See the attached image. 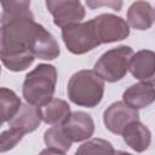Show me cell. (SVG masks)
Returning a JSON list of instances; mask_svg holds the SVG:
<instances>
[{
	"label": "cell",
	"instance_id": "6da1fadb",
	"mask_svg": "<svg viewBox=\"0 0 155 155\" xmlns=\"http://www.w3.org/2000/svg\"><path fill=\"white\" fill-rule=\"evenodd\" d=\"M40 27L30 11L16 16L2 13L0 54L7 69L22 71L34 62L35 56L30 48Z\"/></svg>",
	"mask_w": 155,
	"mask_h": 155
},
{
	"label": "cell",
	"instance_id": "7a4b0ae2",
	"mask_svg": "<svg viewBox=\"0 0 155 155\" xmlns=\"http://www.w3.org/2000/svg\"><path fill=\"white\" fill-rule=\"evenodd\" d=\"M56 82V68L50 64H39L25 76L23 82V97L28 103L42 107L53 98Z\"/></svg>",
	"mask_w": 155,
	"mask_h": 155
},
{
	"label": "cell",
	"instance_id": "3957f363",
	"mask_svg": "<svg viewBox=\"0 0 155 155\" xmlns=\"http://www.w3.org/2000/svg\"><path fill=\"white\" fill-rule=\"evenodd\" d=\"M67 92L73 103L93 108L103 98L104 80L94 70H80L70 78Z\"/></svg>",
	"mask_w": 155,
	"mask_h": 155
},
{
	"label": "cell",
	"instance_id": "277c9868",
	"mask_svg": "<svg viewBox=\"0 0 155 155\" xmlns=\"http://www.w3.org/2000/svg\"><path fill=\"white\" fill-rule=\"evenodd\" d=\"M133 51L130 46H119L104 52L94 64V71L105 81L115 82L121 80L127 70L133 57Z\"/></svg>",
	"mask_w": 155,
	"mask_h": 155
},
{
	"label": "cell",
	"instance_id": "5b68a950",
	"mask_svg": "<svg viewBox=\"0 0 155 155\" xmlns=\"http://www.w3.org/2000/svg\"><path fill=\"white\" fill-rule=\"evenodd\" d=\"M62 38L68 50L74 54L86 53L101 45L93 18L87 22L73 23L62 29Z\"/></svg>",
	"mask_w": 155,
	"mask_h": 155
},
{
	"label": "cell",
	"instance_id": "8992f818",
	"mask_svg": "<svg viewBox=\"0 0 155 155\" xmlns=\"http://www.w3.org/2000/svg\"><path fill=\"white\" fill-rule=\"evenodd\" d=\"M46 7L53 16L54 24L61 28L79 23L85 17V8L80 0H46Z\"/></svg>",
	"mask_w": 155,
	"mask_h": 155
},
{
	"label": "cell",
	"instance_id": "52a82bcc",
	"mask_svg": "<svg viewBox=\"0 0 155 155\" xmlns=\"http://www.w3.org/2000/svg\"><path fill=\"white\" fill-rule=\"evenodd\" d=\"M93 22L102 44L124 40L130 34V28L126 21L115 15L103 13L94 17Z\"/></svg>",
	"mask_w": 155,
	"mask_h": 155
},
{
	"label": "cell",
	"instance_id": "ba28073f",
	"mask_svg": "<svg viewBox=\"0 0 155 155\" xmlns=\"http://www.w3.org/2000/svg\"><path fill=\"white\" fill-rule=\"evenodd\" d=\"M138 109L130 107L125 102H115L110 104L103 114L105 127L115 134H122L127 125L138 120Z\"/></svg>",
	"mask_w": 155,
	"mask_h": 155
},
{
	"label": "cell",
	"instance_id": "9c48e42d",
	"mask_svg": "<svg viewBox=\"0 0 155 155\" xmlns=\"http://www.w3.org/2000/svg\"><path fill=\"white\" fill-rule=\"evenodd\" d=\"M62 127L71 142H81L88 139L94 132V122L92 117L84 111L71 113Z\"/></svg>",
	"mask_w": 155,
	"mask_h": 155
},
{
	"label": "cell",
	"instance_id": "30bf717a",
	"mask_svg": "<svg viewBox=\"0 0 155 155\" xmlns=\"http://www.w3.org/2000/svg\"><path fill=\"white\" fill-rule=\"evenodd\" d=\"M130 71L136 79L155 86V52L140 50L134 53L130 63Z\"/></svg>",
	"mask_w": 155,
	"mask_h": 155
},
{
	"label": "cell",
	"instance_id": "8fae6325",
	"mask_svg": "<svg viewBox=\"0 0 155 155\" xmlns=\"http://www.w3.org/2000/svg\"><path fill=\"white\" fill-rule=\"evenodd\" d=\"M41 120H42L41 107L28 103L21 105L17 114L8 121V125L22 130L24 133H29L38 128Z\"/></svg>",
	"mask_w": 155,
	"mask_h": 155
},
{
	"label": "cell",
	"instance_id": "7c38bea8",
	"mask_svg": "<svg viewBox=\"0 0 155 155\" xmlns=\"http://www.w3.org/2000/svg\"><path fill=\"white\" fill-rule=\"evenodd\" d=\"M124 102L134 109H140L150 105L155 101V87L147 82L131 85L122 94Z\"/></svg>",
	"mask_w": 155,
	"mask_h": 155
},
{
	"label": "cell",
	"instance_id": "4fadbf2b",
	"mask_svg": "<svg viewBox=\"0 0 155 155\" xmlns=\"http://www.w3.org/2000/svg\"><path fill=\"white\" fill-rule=\"evenodd\" d=\"M128 24L137 30L149 29L155 21V11L151 5L144 0L133 2L127 11Z\"/></svg>",
	"mask_w": 155,
	"mask_h": 155
},
{
	"label": "cell",
	"instance_id": "5bb4252c",
	"mask_svg": "<svg viewBox=\"0 0 155 155\" xmlns=\"http://www.w3.org/2000/svg\"><path fill=\"white\" fill-rule=\"evenodd\" d=\"M122 138L125 143L134 151H144L149 148L151 140V133L148 127H145L138 120L127 125L122 132Z\"/></svg>",
	"mask_w": 155,
	"mask_h": 155
},
{
	"label": "cell",
	"instance_id": "9a60e30c",
	"mask_svg": "<svg viewBox=\"0 0 155 155\" xmlns=\"http://www.w3.org/2000/svg\"><path fill=\"white\" fill-rule=\"evenodd\" d=\"M42 120L52 126H62L70 116V108L63 99L52 98L47 104L41 107Z\"/></svg>",
	"mask_w": 155,
	"mask_h": 155
},
{
	"label": "cell",
	"instance_id": "2e32d148",
	"mask_svg": "<svg viewBox=\"0 0 155 155\" xmlns=\"http://www.w3.org/2000/svg\"><path fill=\"white\" fill-rule=\"evenodd\" d=\"M45 143L47 145V149L42 150V154H64L69 150L70 145H71V139L67 136L65 131L63 130V127L61 126H53L51 128H48L45 132L44 136Z\"/></svg>",
	"mask_w": 155,
	"mask_h": 155
},
{
	"label": "cell",
	"instance_id": "e0dca14e",
	"mask_svg": "<svg viewBox=\"0 0 155 155\" xmlns=\"http://www.w3.org/2000/svg\"><path fill=\"white\" fill-rule=\"evenodd\" d=\"M22 103L16 93L8 88L2 87L0 90V114L1 122L10 121L19 110Z\"/></svg>",
	"mask_w": 155,
	"mask_h": 155
},
{
	"label": "cell",
	"instance_id": "ac0fdd59",
	"mask_svg": "<svg viewBox=\"0 0 155 155\" xmlns=\"http://www.w3.org/2000/svg\"><path fill=\"white\" fill-rule=\"evenodd\" d=\"M111 144L104 139H92L84 143L78 150L76 154H114Z\"/></svg>",
	"mask_w": 155,
	"mask_h": 155
},
{
	"label": "cell",
	"instance_id": "d6986e66",
	"mask_svg": "<svg viewBox=\"0 0 155 155\" xmlns=\"http://www.w3.org/2000/svg\"><path fill=\"white\" fill-rule=\"evenodd\" d=\"M24 134L25 133L22 130L10 126L8 130H6V131H4L1 133V137H0V150L4 153L6 150H8V149H12L22 139V137Z\"/></svg>",
	"mask_w": 155,
	"mask_h": 155
},
{
	"label": "cell",
	"instance_id": "ffe728a7",
	"mask_svg": "<svg viewBox=\"0 0 155 155\" xmlns=\"http://www.w3.org/2000/svg\"><path fill=\"white\" fill-rule=\"evenodd\" d=\"M5 13L16 16L29 12L30 0H0Z\"/></svg>",
	"mask_w": 155,
	"mask_h": 155
},
{
	"label": "cell",
	"instance_id": "44dd1931",
	"mask_svg": "<svg viewBox=\"0 0 155 155\" xmlns=\"http://www.w3.org/2000/svg\"><path fill=\"white\" fill-rule=\"evenodd\" d=\"M86 4L91 10L102 6H108L115 11H120L122 8V0H86Z\"/></svg>",
	"mask_w": 155,
	"mask_h": 155
}]
</instances>
